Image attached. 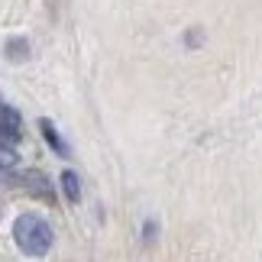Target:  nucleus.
<instances>
[{
  "mask_svg": "<svg viewBox=\"0 0 262 262\" xmlns=\"http://www.w3.org/2000/svg\"><path fill=\"white\" fill-rule=\"evenodd\" d=\"M16 146H0V172H7V168L16 165Z\"/></svg>",
  "mask_w": 262,
  "mask_h": 262,
  "instance_id": "6",
  "label": "nucleus"
},
{
  "mask_svg": "<svg viewBox=\"0 0 262 262\" xmlns=\"http://www.w3.org/2000/svg\"><path fill=\"white\" fill-rule=\"evenodd\" d=\"M0 126H7V129H19V114L13 107H7L4 100H0Z\"/></svg>",
  "mask_w": 262,
  "mask_h": 262,
  "instance_id": "5",
  "label": "nucleus"
},
{
  "mask_svg": "<svg viewBox=\"0 0 262 262\" xmlns=\"http://www.w3.org/2000/svg\"><path fill=\"white\" fill-rule=\"evenodd\" d=\"M26 52H29V49H26V42H23V39H13V42L7 46V55L13 58V62H19V58H26Z\"/></svg>",
  "mask_w": 262,
  "mask_h": 262,
  "instance_id": "7",
  "label": "nucleus"
},
{
  "mask_svg": "<svg viewBox=\"0 0 262 262\" xmlns=\"http://www.w3.org/2000/svg\"><path fill=\"white\" fill-rule=\"evenodd\" d=\"M62 191L68 201H81V181L75 172H62Z\"/></svg>",
  "mask_w": 262,
  "mask_h": 262,
  "instance_id": "3",
  "label": "nucleus"
},
{
  "mask_svg": "<svg viewBox=\"0 0 262 262\" xmlns=\"http://www.w3.org/2000/svg\"><path fill=\"white\" fill-rule=\"evenodd\" d=\"M39 126H42V136L49 139V146H52V149H55V152H58V156H68V146L62 143V136H58V133H55V126H52V123H49V120H42V123H39Z\"/></svg>",
  "mask_w": 262,
  "mask_h": 262,
  "instance_id": "4",
  "label": "nucleus"
},
{
  "mask_svg": "<svg viewBox=\"0 0 262 262\" xmlns=\"http://www.w3.org/2000/svg\"><path fill=\"white\" fill-rule=\"evenodd\" d=\"M23 188L33 191V194L42 198V201H52V185L46 181L42 172H26V175H23Z\"/></svg>",
  "mask_w": 262,
  "mask_h": 262,
  "instance_id": "2",
  "label": "nucleus"
},
{
  "mask_svg": "<svg viewBox=\"0 0 262 262\" xmlns=\"http://www.w3.org/2000/svg\"><path fill=\"white\" fill-rule=\"evenodd\" d=\"M13 239L26 256H46L52 249V227L36 214H23L13 224Z\"/></svg>",
  "mask_w": 262,
  "mask_h": 262,
  "instance_id": "1",
  "label": "nucleus"
}]
</instances>
